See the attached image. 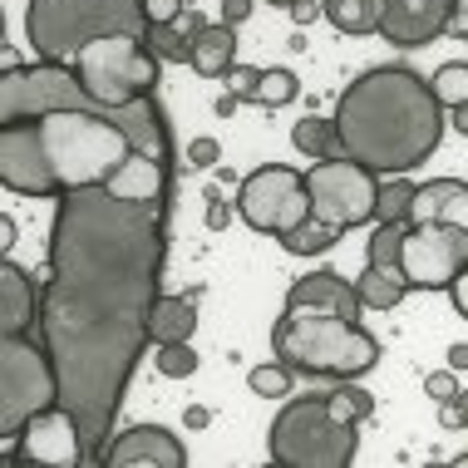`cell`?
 Instances as JSON below:
<instances>
[{
	"label": "cell",
	"instance_id": "cell-1",
	"mask_svg": "<svg viewBox=\"0 0 468 468\" xmlns=\"http://www.w3.org/2000/svg\"><path fill=\"white\" fill-rule=\"evenodd\" d=\"M163 222L168 202L119 197L109 187H74L49 222L40 340L59 370V404L84 429L90 463L104 459L129 375L148 346L168 251Z\"/></svg>",
	"mask_w": 468,
	"mask_h": 468
},
{
	"label": "cell",
	"instance_id": "cell-2",
	"mask_svg": "<svg viewBox=\"0 0 468 468\" xmlns=\"http://www.w3.org/2000/svg\"><path fill=\"white\" fill-rule=\"evenodd\" d=\"M173 138L148 99L104 104L74 65H10L0 80V183L20 197H65L109 187L119 197L168 202Z\"/></svg>",
	"mask_w": 468,
	"mask_h": 468
},
{
	"label": "cell",
	"instance_id": "cell-3",
	"mask_svg": "<svg viewBox=\"0 0 468 468\" xmlns=\"http://www.w3.org/2000/svg\"><path fill=\"white\" fill-rule=\"evenodd\" d=\"M335 129L346 154L385 173H414L444 138V104L424 74L404 65H375L335 99Z\"/></svg>",
	"mask_w": 468,
	"mask_h": 468
},
{
	"label": "cell",
	"instance_id": "cell-4",
	"mask_svg": "<svg viewBox=\"0 0 468 468\" xmlns=\"http://www.w3.org/2000/svg\"><path fill=\"white\" fill-rule=\"evenodd\" d=\"M271 350L296 375H321V379H360L379 365V340L346 315L286 311L271 331Z\"/></svg>",
	"mask_w": 468,
	"mask_h": 468
},
{
	"label": "cell",
	"instance_id": "cell-5",
	"mask_svg": "<svg viewBox=\"0 0 468 468\" xmlns=\"http://www.w3.org/2000/svg\"><path fill=\"white\" fill-rule=\"evenodd\" d=\"M99 35H148L144 0H30L25 5V40L49 65H74Z\"/></svg>",
	"mask_w": 468,
	"mask_h": 468
},
{
	"label": "cell",
	"instance_id": "cell-6",
	"mask_svg": "<svg viewBox=\"0 0 468 468\" xmlns=\"http://www.w3.org/2000/svg\"><path fill=\"white\" fill-rule=\"evenodd\" d=\"M360 424L335 420L325 395H296L271 420V463L282 468H346L360 453Z\"/></svg>",
	"mask_w": 468,
	"mask_h": 468
},
{
	"label": "cell",
	"instance_id": "cell-7",
	"mask_svg": "<svg viewBox=\"0 0 468 468\" xmlns=\"http://www.w3.org/2000/svg\"><path fill=\"white\" fill-rule=\"evenodd\" d=\"M49 404H59V370L45 340L35 346L30 335H5L0 340V439L16 444L20 429Z\"/></svg>",
	"mask_w": 468,
	"mask_h": 468
},
{
	"label": "cell",
	"instance_id": "cell-8",
	"mask_svg": "<svg viewBox=\"0 0 468 468\" xmlns=\"http://www.w3.org/2000/svg\"><path fill=\"white\" fill-rule=\"evenodd\" d=\"M158 65L163 59L144 45V35H99L74 55V69H80L84 90L104 104H133V99H148L158 84Z\"/></svg>",
	"mask_w": 468,
	"mask_h": 468
},
{
	"label": "cell",
	"instance_id": "cell-9",
	"mask_svg": "<svg viewBox=\"0 0 468 468\" xmlns=\"http://www.w3.org/2000/svg\"><path fill=\"white\" fill-rule=\"evenodd\" d=\"M306 193H311V218L346 227L375 222L379 207V173L356 158H321L306 168Z\"/></svg>",
	"mask_w": 468,
	"mask_h": 468
},
{
	"label": "cell",
	"instance_id": "cell-10",
	"mask_svg": "<svg viewBox=\"0 0 468 468\" xmlns=\"http://www.w3.org/2000/svg\"><path fill=\"white\" fill-rule=\"evenodd\" d=\"M237 218L251 232L286 237L291 227H301L311 218V193H306V173L286 168V163H267V168L247 173L237 183Z\"/></svg>",
	"mask_w": 468,
	"mask_h": 468
},
{
	"label": "cell",
	"instance_id": "cell-11",
	"mask_svg": "<svg viewBox=\"0 0 468 468\" xmlns=\"http://www.w3.org/2000/svg\"><path fill=\"white\" fill-rule=\"evenodd\" d=\"M399 267L410 276V291H449L453 276L468 267V232L449 222H410Z\"/></svg>",
	"mask_w": 468,
	"mask_h": 468
},
{
	"label": "cell",
	"instance_id": "cell-12",
	"mask_svg": "<svg viewBox=\"0 0 468 468\" xmlns=\"http://www.w3.org/2000/svg\"><path fill=\"white\" fill-rule=\"evenodd\" d=\"M10 459H20V463L80 468V463H90V449H84L80 420H74L65 404H49L45 414H35V420L20 429V439L10 444Z\"/></svg>",
	"mask_w": 468,
	"mask_h": 468
},
{
	"label": "cell",
	"instance_id": "cell-13",
	"mask_svg": "<svg viewBox=\"0 0 468 468\" xmlns=\"http://www.w3.org/2000/svg\"><path fill=\"white\" fill-rule=\"evenodd\" d=\"M109 468H187V449L173 429L163 424H133L109 439L104 459Z\"/></svg>",
	"mask_w": 468,
	"mask_h": 468
},
{
	"label": "cell",
	"instance_id": "cell-14",
	"mask_svg": "<svg viewBox=\"0 0 468 468\" xmlns=\"http://www.w3.org/2000/svg\"><path fill=\"white\" fill-rule=\"evenodd\" d=\"M453 25V0H385L379 35L395 49H420L434 45Z\"/></svg>",
	"mask_w": 468,
	"mask_h": 468
},
{
	"label": "cell",
	"instance_id": "cell-15",
	"mask_svg": "<svg viewBox=\"0 0 468 468\" xmlns=\"http://www.w3.org/2000/svg\"><path fill=\"white\" fill-rule=\"evenodd\" d=\"M286 311L346 315V321H360L365 301H360V286L346 282L340 271H311V276H301V282H291V291H286Z\"/></svg>",
	"mask_w": 468,
	"mask_h": 468
},
{
	"label": "cell",
	"instance_id": "cell-16",
	"mask_svg": "<svg viewBox=\"0 0 468 468\" xmlns=\"http://www.w3.org/2000/svg\"><path fill=\"white\" fill-rule=\"evenodd\" d=\"M30 325H40V291H35L30 271L5 261L0 267V331L30 335Z\"/></svg>",
	"mask_w": 468,
	"mask_h": 468
},
{
	"label": "cell",
	"instance_id": "cell-17",
	"mask_svg": "<svg viewBox=\"0 0 468 468\" xmlns=\"http://www.w3.org/2000/svg\"><path fill=\"white\" fill-rule=\"evenodd\" d=\"M410 222H449V227H463L468 232V183H459V178L420 183Z\"/></svg>",
	"mask_w": 468,
	"mask_h": 468
},
{
	"label": "cell",
	"instance_id": "cell-18",
	"mask_svg": "<svg viewBox=\"0 0 468 468\" xmlns=\"http://www.w3.org/2000/svg\"><path fill=\"white\" fill-rule=\"evenodd\" d=\"M197 331V301L193 296H158L148 315V340L168 346V340H193Z\"/></svg>",
	"mask_w": 468,
	"mask_h": 468
},
{
	"label": "cell",
	"instance_id": "cell-19",
	"mask_svg": "<svg viewBox=\"0 0 468 468\" xmlns=\"http://www.w3.org/2000/svg\"><path fill=\"white\" fill-rule=\"evenodd\" d=\"M237 65V25H207V30L193 40V69L207 74V80H222L227 69Z\"/></svg>",
	"mask_w": 468,
	"mask_h": 468
},
{
	"label": "cell",
	"instance_id": "cell-20",
	"mask_svg": "<svg viewBox=\"0 0 468 468\" xmlns=\"http://www.w3.org/2000/svg\"><path fill=\"white\" fill-rule=\"evenodd\" d=\"M291 144H296V154L306 158H350L346 154V138L335 129V113L325 119V113H306V119H296V129H291Z\"/></svg>",
	"mask_w": 468,
	"mask_h": 468
},
{
	"label": "cell",
	"instance_id": "cell-21",
	"mask_svg": "<svg viewBox=\"0 0 468 468\" xmlns=\"http://www.w3.org/2000/svg\"><path fill=\"white\" fill-rule=\"evenodd\" d=\"M356 286H360L365 311H395L399 301L410 296V276H404V267H370V261H365Z\"/></svg>",
	"mask_w": 468,
	"mask_h": 468
},
{
	"label": "cell",
	"instance_id": "cell-22",
	"mask_svg": "<svg viewBox=\"0 0 468 468\" xmlns=\"http://www.w3.org/2000/svg\"><path fill=\"white\" fill-rule=\"evenodd\" d=\"M325 20L340 35H379V16H385V0H321Z\"/></svg>",
	"mask_w": 468,
	"mask_h": 468
},
{
	"label": "cell",
	"instance_id": "cell-23",
	"mask_svg": "<svg viewBox=\"0 0 468 468\" xmlns=\"http://www.w3.org/2000/svg\"><path fill=\"white\" fill-rule=\"evenodd\" d=\"M291 257H321V251H331L340 242V227L335 222H321V218H306L301 227H291L286 237H276Z\"/></svg>",
	"mask_w": 468,
	"mask_h": 468
},
{
	"label": "cell",
	"instance_id": "cell-24",
	"mask_svg": "<svg viewBox=\"0 0 468 468\" xmlns=\"http://www.w3.org/2000/svg\"><path fill=\"white\" fill-rule=\"evenodd\" d=\"M325 399H331L335 420H346V424H365L375 414V395L360 389L356 379H335V389H325Z\"/></svg>",
	"mask_w": 468,
	"mask_h": 468
},
{
	"label": "cell",
	"instance_id": "cell-25",
	"mask_svg": "<svg viewBox=\"0 0 468 468\" xmlns=\"http://www.w3.org/2000/svg\"><path fill=\"white\" fill-rule=\"evenodd\" d=\"M148 49L163 59V65H193V40L178 30V25H148Z\"/></svg>",
	"mask_w": 468,
	"mask_h": 468
},
{
	"label": "cell",
	"instance_id": "cell-26",
	"mask_svg": "<svg viewBox=\"0 0 468 468\" xmlns=\"http://www.w3.org/2000/svg\"><path fill=\"white\" fill-rule=\"evenodd\" d=\"M404 227H410V222H375L370 247H365V261H370V267H399V251H404Z\"/></svg>",
	"mask_w": 468,
	"mask_h": 468
},
{
	"label": "cell",
	"instance_id": "cell-27",
	"mask_svg": "<svg viewBox=\"0 0 468 468\" xmlns=\"http://www.w3.org/2000/svg\"><path fill=\"white\" fill-rule=\"evenodd\" d=\"M247 385H251V395H261V399H286L291 385H296V370H291L286 360H271V365L247 370Z\"/></svg>",
	"mask_w": 468,
	"mask_h": 468
},
{
	"label": "cell",
	"instance_id": "cell-28",
	"mask_svg": "<svg viewBox=\"0 0 468 468\" xmlns=\"http://www.w3.org/2000/svg\"><path fill=\"white\" fill-rule=\"evenodd\" d=\"M154 370L168 379H187L197 370V350L193 340H168V346H154Z\"/></svg>",
	"mask_w": 468,
	"mask_h": 468
},
{
	"label": "cell",
	"instance_id": "cell-29",
	"mask_svg": "<svg viewBox=\"0 0 468 468\" xmlns=\"http://www.w3.org/2000/svg\"><path fill=\"white\" fill-rule=\"evenodd\" d=\"M414 193H420V187H414V183H404V178L385 183V187H379L375 222H410V212H414Z\"/></svg>",
	"mask_w": 468,
	"mask_h": 468
},
{
	"label": "cell",
	"instance_id": "cell-30",
	"mask_svg": "<svg viewBox=\"0 0 468 468\" xmlns=\"http://www.w3.org/2000/svg\"><path fill=\"white\" fill-rule=\"evenodd\" d=\"M429 84H434V94H439L444 109H459L468 99V65H459V59H453V65H439Z\"/></svg>",
	"mask_w": 468,
	"mask_h": 468
},
{
	"label": "cell",
	"instance_id": "cell-31",
	"mask_svg": "<svg viewBox=\"0 0 468 468\" xmlns=\"http://www.w3.org/2000/svg\"><path fill=\"white\" fill-rule=\"evenodd\" d=\"M296 94H301V80L291 69L276 65V69H267V80H261V99H257V104L261 109H286Z\"/></svg>",
	"mask_w": 468,
	"mask_h": 468
},
{
	"label": "cell",
	"instance_id": "cell-32",
	"mask_svg": "<svg viewBox=\"0 0 468 468\" xmlns=\"http://www.w3.org/2000/svg\"><path fill=\"white\" fill-rule=\"evenodd\" d=\"M261 80H267V69H257V65H232L227 69V90L242 99V104H257L261 99Z\"/></svg>",
	"mask_w": 468,
	"mask_h": 468
},
{
	"label": "cell",
	"instance_id": "cell-33",
	"mask_svg": "<svg viewBox=\"0 0 468 468\" xmlns=\"http://www.w3.org/2000/svg\"><path fill=\"white\" fill-rule=\"evenodd\" d=\"M424 395L434 399V404H449V399H459L463 389H459V370H434V375H424Z\"/></svg>",
	"mask_w": 468,
	"mask_h": 468
},
{
	"label": "cell",
	"instance_id": "cell-34",
	"mask_svg": "<svg viewBox=\"0 0 468 468\" xmlns=\"http://www.w3.org/2000/svg\"><path fill=\"white\" fill-rule=\"evenodd\" d=\"M218 158H222V144L218 138H193V144H187V168H218Z\"/></svg>",
	"mask_w": 468,
	"mask_h": 468
},
{
	"label": "cell",
	"instance_id": "cell-35",
	"mask_svg": "<svg viewBox=\"0 0 468 468\" xmlns=\"http://www.w3.org/2000/svg\"><path fill=\"white\" fill-rule=\"evenodd\" d=\"M183 10H187V0H144L148 25H178Z\"/></svg>",
	"mask_w": 468,
	"mask_h": 468
},
{
	"label": "cell",
	"instance_id": "cell-36",
	"mask_svg": "<svg viewBox=\"0 0 468 468\" xmlns=\"http://www.w3.org/2000/svg\"><path fill=\"white\" fill-rule=\"evenodd\" d=\"M202 197H207V227H212V232H222V227L232 222V207L222 202V187H207Z\"/></svg>",
	"mask_w": 468,
	"mask_h": 468
},
{
	"label": "cell",
	"instance_id": "cell-37",
	"mask_svg": "<svg viewBox=\"0 0 468 468\" xmlns=\"http://www.w3.org/2000/svg\"><path fill=\"white\" fill-rule=\"evenodd\" d=\"M257 0H222V25H247Z\"/></svg>",
	"mask_w": 468,
	"mask_h": 468
},
{
	"label": "cell",
	"instance_id": "cell-38",
	"mask_svg": "<svg viewBox=\"0 0 468 468\" xmlns=\"http://www.w3.org/2000/svg\"><path fill=\"white\" fill-rule=\"evenodd\" d=\"M315 16H325V5H321V0H296V5H291V20H296L301 30H306V25H311Z\"/></svg>",
	"mask_w": 468,
	"mask_h": 468
},
{
	"label": "cell",
	"instance_id": "cell-39",
	"mask_svg": "<svg viewBox=\"0 0 468 468\" xmlns=\"http://www.w3.org/2000/svg\"><path fill=\"white\" fill-rule=\"evenodd\" d=\"M449 296H453V311H459V315H463V321H468V267H463L459 276H453V286H449Z\"/></svg>",
	"mask_w": 468,
	"mask_h": 468
},
{
	"label": "cell",
	"instance_id": "cell-40",
	"mask_svg": "<svg viewBox=\"0 0 468 468\" xmlns=\"http://www.w3.org/2000/svg\"><path fill=\"white\" fill-rule=\"evenodd\" d=\"M183 420H187V429H207L212 424V410H207V404H187Z\"/></svg>",
	"mask_w": 468,
	"mask_h": 468
},
{
	"label": "cell",
	"instance_id": "cell-41",
	"mask_svg": "<svg viewBox=\"0 0 468 468\" xmlns=\"http://www.w3.org/2000/svg\"><path fill=\"white\" fill-rule=\"evenodd\" d=\"M459 40H468V0H453V25H449Z\"/></svg>",
	"mask_w": 468,
	"mask_h": 468
},
{
	"label": "cell",
	"instance_id": "cell-42",
	"mask_svg": "<svg viewBox=\"0 0 468 468\" xmlns=\"http://www.w3.org/2000/svg\"><path fill=\"white\" fill-rule=\"evenodd\" d=\"M449 365H453V370H468V340H459V346H449Z\"/></svg>",
	"mask_w": 468,
	"mask_h": 468
},
{
	"label": "cell",
	"instance_id": "cell-43",
	"mask_svg": "<svg viewBox=\"0 0 468 468\" xmlns=\"http://www.w3.org/2000/svg\"><path fill=\"white\" fill-rule=\"evenodd\" d=\"M449 113H453L449 123H453V129H459V138H468V99H463L459 109H449Z\"/></svg>",
	"mask_w": 468,
	"mask_h": 468
},
{
	"label": "cell",
	"instance_id": "cell-44",
	"mask_svg": "<svg viewBox=\"0 0 468 468\" xmlns=\"http://www.w3.org/2000/svg\"><path fill=\"white\" fill-rule=\"evenodd\" d=\"M237 104H242V99H237L232 90H227V94L218 99V119H232V113H237Z\"/></svg>",
	"mask_w": 468,
	"mask_h": 468
},
{
	"label": "cell",
	"instance_id": "cell-45",
	"mask_svg": "<svg viewBox=\"0 0 468 468\" xmlns=\"http://www.w3.org/2000/svg\"><path fill=\"white\" fill-rule=\"evenodd\" d=\"M453 404H459V414H463V429H468V389H463V395L453 399Z\"/></svg>",
	"mask_w": 468,
	"mask_h": 468
},
{
	"label": "cell",
	"instance_id": "cell-46",
	"mask_svg": "<svg viewBox=\"0 0 468 468\" xmlns=\"http://www.w3.org/2000/svg\"><path fill=\"white\" fill-rule=\"evenodd\" d=\"M267 5H276V10H291V5H296V0H267Z\"/></svg>",
	"mask_w": 468,
	"mask_h": 468
},
{
	"label": "cell",
	"instance_id": "cell-47",
	"mask_svg": "<svg viewBox=\"0 0 468 468\" xmlns=\"http://www.w3.org/2000/svg\"><path fill=\"white\" fill-rule=\"evenodd\" d=\"M459 463H468V453H463V459H459Z\"/></svg>",
	"mask_w": 468,
	"mask_h": 468
}]
</instances>
